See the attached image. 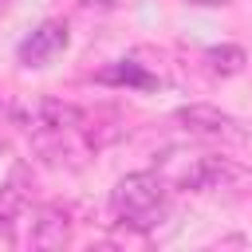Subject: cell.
<instances>
[{
	"mask_svg": "<svg viewBox=\"0 0 252 252\" xmlns=\"http://www.w3.org/2000/svg\"><path fill=\"white\" fill-rule=\"evenodd\" d=\"M154 173L165 181V189L185 193H213V197H240L252 189V169H244L232 158H217L189 146H169L154 158Z\"/></svg>",
	"mask_w": 252,
	"mask_h": 252,
	"instance_id": "1",
	"label": "cell"
},
{
	"mask_svg": "<svg viewBox=\"0 0 252 252\" xmlns=\"http://www.w3.org/2000/svg\"><path fill=\"white\" fill-rule=\"evenodd\" d=\"M110 213L134 232H154L169 217V189L154 169L126 173L110 189Z\"/></svg>",
	"mask_w": 252,
	"mask_h": 252,
	"instance_id": "2",
	"label": "cell"
},
{
	"mask_svg": "<svg viewBox=\"0 0 252 252\" xmlns=\"http://www.w3.org/2000/svg\"><path fill=\"white\" fill-rule=\"evenodd\" d=\"M173 122H181V130L197 134V138H213V142H248V126L209 102H189L173 114Z\"/></svg>",
	"mask_w": 252,
	"mask_h": 252,
	"instance_id": "3",
	"label": "cell"
},
{
	"mask_svg": "<svg viewBox=\"0 0 252 252\" xmlns=\"http://www.w3.org/2000/svg\"><path fill=\"white\" fill-rule=\"evenodd\" d=\"M67 43H71V28L63 20H43L20 39L16 59H20V67H47L55 55L67 51Z\"/></svg>",
	"mask_w": 252,
	"mask_h": 252,
	"instance_id": "4",
	"label": "cell"
},
{
	"mask_svg": "<svg viewBox=\"0 0 252 252\" xmlns=\"http://www.w3.org/2000/svg\"><path fill=\"white\" fill-rule=\"evenodd\" d=\"M20 240L32 244V248H63L71 240V217H67V209H59V205H32Z\"/></svg>",
	"mask_w": 252,
	"mask_h": 252,
	"instance_id": "5",
	"label": "cell"
},
{
	"mask_svg": "<svg viewBox=\"0 0 252 252\" xmlns=\"http://www.w3.org/2000/svg\"><path fill=\"white\" fill-rule=\"evenodd\" d=\"M28 213H32L28 189H20V181H8L0 189V228L8 236H16V224H28Z\"/></svg>",
	"mask_w": 252,
	"mask_h": 252,
	"instance_id": "6",
	"label": "cell"
},
{
	"mask_svg": "<svg viewBox=\"0 0 252 252\" xmlns=\"http://www.w3.org/2000/svg\"><path fill=\"white\" fill-rule=\"evenodd\" d=\"M98 83H110V87H158V75H150L134 59H118L106 71H98Z\"/></svg>",
	"mask_w": 252,
	"mask_h": 252,
	"instance_id": "7",
	"label": "cell"
},
{
	"mask_svg": "<svg viewBox=\"0 0 252 252\" xmlns=\"http://www.w3.org/2000/svg\"><path fill=\"white\" fill-rule=\"evenodd\" d=\"M205 63H209V71L213 75H240L244 71V63H248V51L244 47H236V43H220V47H209L205 51Z\"/></svg>",
	"mask_w": 252,
	"mask_h": 252,
	"instance_id": "8",
	"label": "cell"
},
{
	"mask_svg": "<svg viewBox=\"0 0 252 252\" xmlns=\"http://www.w3.org/2000/svg\"><path fill=\"white\" fill-rule=\"evenodd\" d=\"M79 4H87V8H114L118 0H79Z\"/></svg>",
	"mask_w": 252,
	"mask_h": 252,
	"instance_id": "9",
	"label": "cell"
},
{
	"mask_svg": "<svg viewBox=\"0 0 252 252\" xmlns=\"http://www.w3.org/2000/svg\"><path fill=\"white\" fill-rule=\"evenodd\" d=\"M185 4H201V8H217V4H224V0H185Z\"/></svg>",
	"mask_w": 252,
	"mask_h": 252,
	"instance_id": "10",
	"label": "cell"
},
{
	"mask_svg": "<svg viewBox=\"0 0 252 252\" xmlns=\"http://www.w3.org/2000/svg\"><path fill=\"white\" fill-rule=\"evenodd\" d=\"M0 158H4V142H0Z\"/></svg>",
	"mask_w": 252,
	"mask_h": 252,
	"instance_id": "11",
	"label": "cell"
}]
</instances>
